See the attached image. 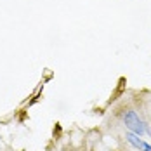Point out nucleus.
<instances>
[{
	"label": "nucleus",
	"mask_w": 151,
	"mask_h": 151,
	"mask_svg": "<svg viewBox=\"0 0 151 151\" xmlns=\"http://www.w3.org/2000/svg\"><path fill=\"white\" fill-rule=\"evenodd\" d=\"M122 120L125 123V127L129 129V132H134L137 136H142V134L146 132V125H144V122L139 118V115H137L136 109H127V111H123Z\"/></svg>",
	"instance_id": "f257e3e1"
},
{
	"label": "nucleus",
	"mask_w": 151,
	"mask_h": 151,
	"mask_svg": "<svg viewBox=\"0 0 151 151\" xmlns=\"http://www.w3.org/2000/svg\"><path fill=\"white\" fill-rule=\"evenodd\" d=\"M125 141L132 146V148H136V150H142V144H144V141L141 139V136H137V134H134V132H127L125 134Z\"/></svg>",
	"instance_id": "f03ea898"
},
{
	"label": "nucleus",
	"mask_w": 151,
	"mask_h": 151,
	"mask_svg": "<svg viewBox=\"0 0 151 151\" xmlns=\"http://www.w3.org/2000/svg\"><path fill=\"white\" fill-rule=\"evenodd\" d=\"M141 151H151V144L144 142V144H142V150H141Z\"/></svg>",
	"instance_id": "7ed1b4c3"
}]
</instances>
